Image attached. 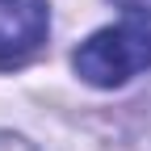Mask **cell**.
<instances>
[{
    "label": "cell",
    "instance_id": "cell-1",
    "mask_svg": "<svg viewBox=\"0 0 151 151\" xmlns=\"http://www.w3.org/2000/svg\"><path fill=\"white\" fill-rule=\"evenodd\" d=\"M76 71L84 76L88 84L97 88H118L126 80H134L139 71L151 67V25H109V29H97L80 42V50L71 55Z\"/></svg>",
    "mask_w": 151,
    "mask_h": 151
},
{
    "label": "cell",
    "instance_id": "cell-2",
    "mask_svg": "<svg viewBox=\"0 0 151 151\" xmlns=\"http://www.w3.org/2000/svg\"><path fill=\"white\" fill-rule=\"evenodd\" d=\"M50 13L42 0H0V67H21L46 42Z\"/></svg>",
    "mask_w": 151,
    "mask_h": 151
},
{
    "label": "cell",
    "instance_id": "cell-3",
    "mask_svg": "<svg viewBox=\"0 0 151 151\" xmlns=\"http://www.w3.org/2000/svg\"><path fill=\"white\" fill-rule=\"evenodd\" d=\"M118 9H126V13H139V17H151V0H113Z\"/></svg>",
    "mask_w": 151,
    "mask_h": 151
}]
</instances>
